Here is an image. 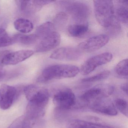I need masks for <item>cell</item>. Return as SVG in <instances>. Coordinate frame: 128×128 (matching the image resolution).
<instances>
[{"mask_svg":"<svg viewBox=\"0 0 128 128\" xmlns=\"http://www.w3.org/2000/svg\"><path fill=\"white\" fill-rule=\"evenodd\" d=\"M24 92L28 101L25 116L30 120L43 116L50 98L48 90L30 84L24 88Z\"/></svg>","mask_w":128,"mask_h":128,"instance_id":"cell-1","label":"cell"},{"mask_svg":"<svg viewBox=\"0 0 128 128\" xmlns=\"http://www.w3.org/2000/svg\"><path fill=\"white\" fill-rule=\"evenodd\" d=\"M80 72L78 67L73 65L56 64L46 68L37 79L38 82L46 83L54 79L75 77Z\"/></svg>","mask_w":128,"mask_h":128,"instance_id":"cell-2","label":"cell"},{"mask_svg":"<svg viewBox=\"0 0 128 128\" xmlns=\"http://www.w3.org/2000/svg\"><path fill=\"white\" fill-rule=\"evenodd\" d=\"M93 2L96 20L101 26L107 29L116 19L113 1L97 0H94Z\"/></svg>","mask_w":128,"mask_h":128,"instance_id":"cell-3","label":"cell"},{"mask_svg":"<svg viewBox=\"0 0 128 128\" xmlns=\"http://www.w3.org/2000/svg\"><path fill=\"white\" fill-rule=\"evenodd\" d=\"M60 4L74 20L79 23L84 22L90 14L88 4L81 1H61Z\"/></svg>","mask_w":128,"mask_h":128,"instance_id":"cell-4","label":"cell"},{"mask_svg":"<svg viewBox=\"0 0 128 128\" xmlns=\"http://www.w3.org/2000/svg\"><path fill=\"white\" fill-rule=\"evenodd\" d=\"M114 90V86L110 84H99L88 90L80 98L83 102L90 104L100 99L107 98L113 94Z\"/></svg>","mask_w":128,"mask_h":128,"instance_id":"cell-5","label":"cell"},{"mask_svg":"<svg viewBox=\"0 0 128 128\" xmlns=\"http://www.w3.org/2000/svg\"><path fill=\"white\" fill-rule=\"evenodd\" d=\"M53 101L57 108L67 110L75 105L76 99L74 94L72 90L65 88L60 90L54 94Z\"/></svg>","mask_w":128,"mask_h":128,"instance_id":"cell-6","label":"cell"},{"mask_svg":"<svg viewBox=\"0 0 128 128\" xmlns=\"http://www.w3.org/2000/svg\"><path fill=\"white\" fill-rule=\"evenodd\" d=\"M113 58L112 54L105 52L92 57L86 60L81 67L80 72L86 75L93 72L97 67L109 62Z\"/></svg>","mask_w":128,"mask_h":128,"instance_id":"cell-7","label":"cell"},{"mask_svg":"<svg viewBox=\"0 0 128 128\" xmlns=\"http://www.w3.org/2000/svg\"><path fill=\"white\" fill-rule=\"evenodd\" d=\"M18 92L15 87L2 84L0 87V108L3 110L10 108L18 97Z\"/></svg>","mask_w":128,"mask_h":128,"instance_id":"cell-8","label":"cell"},{"mask_svg":"<svg viewBox=\"0 0 128 128\" xmlns=\"http://www.w3.org/2000/svg\"><path fill=\"white\" fill-rule=\"evenodd\" d=\"M109 40V37L108 35H97L80 43L78 46V49L86 52L96 51L105 46Z\"/></svg>","mask_w":128,"mask_h":128,"instance_id":"cell-9","label":"cell"},{"mask_svg":"<svg viewBox=\"0 0 128 128\" xmlns=\"http://www.w3.org/2000/svg\"><path fill=\"white\" fill-rule=\"evenodd\" d=\"M102 98L90 103V108L94 112L110 116H116L118 111L114 104L109 99Z\"/></svg>","mask_w":128,"mask_h":128,"instance_id":"cell-10","label":"cell"},{"mask_svg":"<svg viewBox=\"0 0 128 128\" xmlns=\"http://www.w3.org/2000/svg\"><path fill=\"white\" fill-rule=\"evenodd\" d=\"M82 56L81 51L78 48L66 47L55 50L51 54L50 58L53 60L74 61L79 60Z\"/></svg>","mask_w":128,"mask_h":128,"instance_id":"cell-11","label":"cell"},{"mask_svg":"<svg viewBox=\"0 0 128 128\" xmlns=\"http://www.w3.org/2000/svg\"><path fill=\"white\" fill-rule=\"evenodd\" d=\"M61 37L56 30L40 40L36 48V51L43 53L49 51L56 48L60 42Z\"/></svg>","mask_w":128,"mask_h":128,"instance_id":"cell-12","label":"cell"},{"mask_svg":"<svg viewBox=\"0 0 128 128\" xmlns=\"http://www.w3.org/2000/svg\"><path fill=\"white\" fill-rule=\"evenodd\" d=\"M34 54L32 50H28L10 52L5 56L2 64L4 65H16L30 58Z\"/></svg>","mask_w":128,"mask_h":128,"instance_id":"cell-13","label":"cell"},{"mask_svg":"<svg viewBox=\"0 0 128 128\" xmlns=\"http://www.w3.org/2000/svg\"><path fill=\"white\" fill-rule=\"evenodd\" d=\"M66 127L67 128H113L108 125L78 119L70 120L66 124Z\"/></svg>","mask_w":128,"mask_h":128,"instance_id":"cell-14","label":"cell"},{"mask_svg":"<svg viewBox=\"0 0 128 128\" xmlns=\"http://www.w3.org/2000/svg\"><path fill=\"white\" fill-rule=\"evenodd\" d=\"M116 10V18L125 24H128V1L118 0Z\"/></svg>","mask_w":128,"mask_h":128,"instance_id":"cell-15","label":"cell"},{"mask_svg":"<svg viewBox=\"0 0 128 128\" xmlns=\"http://www.w3.org/2000/svg\"><path fill=\"white\" fill-rule=\"evenodd\" d=\"M14 26L17 30L22 33L30 32L34 28L32 23L29 20L24 18L17 19L14 22Z\"/></svg>","mask_w":128,"mask_h":128,"instance_id":"cell-16","label":"cell"},{"mask_svg":"<svg viewBox=\"0 0 128 128\" xmlns=\"http://www.w3.org/2000/svg\"><path fill=\"white\" fill-rule=\"evenodd\" d=\"M88 26L85 24H76L68 27L67 30L70 35L74 37H78L84 36L87 32Z\"/></svg>","mask_w":128,"mask_h":128,"instance_id":"cell-17","label":"cell"},{"mask_svg":"<svg viewBox=\"0 0 128 128\" xmlns=\"http://www.w3.org/2000/svg\"><path fill=\"white\" fill-rule=\"evenodd\" d=\"M55 30L54 24L50 22H45L41 24L36 30V35L38 39L40 40Z\"/></svg>","mask_w":128,"mask_h":128,"instance_id":"cell-18","label":"cell"},{"mask_svg":"<svg viewBox=\"0 0 128 128\" xmlns=\"http://www.w3.org/2000/svg\"><path fill=\"white\" fill-rule=\"evenodd\" d=\"M13 42H18L24 45H30L36 42L38 40L36 34L24 35L18 34L12 37Z\"/></svg>","mask_w":128,"mask_h":128,"instance_id":"cell-19","label":"cell"},{"mask_svg":"<svg viewBox=\"0 0 128 128\" xmlns=\"http://www.w3.org/2000/svg\"><path fill=\"white\" fill-rule=\"evenodd\" d=\"M8 128H32L30 120L26 116H21L15 120Z\"/></svg>","mask_w":128,"mask_h":128,"instance_id":"cell-20","label":"cell"},{"mask_svg":"<svg viewBox=\"0 0 128 128\" xmlns=\"http://www.w3.org/2000/svg\"><path fill=\"white\" fill-rule=\"evenodd\" d=\"M128 63L127 59H124L119 62L114 68L116 74L120 77L127 78Z\"/></svg>","mask_w":128,"mask_h":128,"instance_id":"cell-21","label":"cell"},{"mask_svg":"<svg viewBox=\"0 0 128 128\" xmlns=\"http://www.w3.org/2000/svg\"><path fill=\"white\" fill-rule=\"evenodd\" d=\"M110 72L108 70H104L93 76L86 78L82 80L84 83H91L102 80L108 78L110 76Z\"/></svg>","mask_w":128,"mask_h":128,"instance_id":"cell-22","label":"cell"},{"mask_svg":"<svg viewBox=\"0 0 128 128\" xmlns=\"http://www.w3.org/2000/svg\"><path fill=\"white\" fill-rule=\"evenodd\" d=\"M13 43L12 37L9 36L4 28L0 27V48L6 47Z\"/></svg>","mask_w":128,"mask_h":128,"instance_id":"cell-23","label":"cell"},{"mask_svg":"<svg viewBox=\"0 0 128 128\" xmlns=\"http://www.w3.org/2000/svg\"><path fill=\"white\" fill-rule=\"evenodd\" d=\"M68 16L65 12H60L56 15L54 19V27L56 26L58 28L64 27L67 23Z\"/></svg>","mask_w":128,"mask_h":128,"instance_id":"cell-24","label":"cell"},{"mask_svg":"<svg viewBox=\"0 0 128 128\" xmlns=\"http://www.w3.org/2000/svg\"><path fill=\"white\" fill-rule=\"evenodd\" d=\"M114 104L117 110H118L126 117H128V103L126 100L120 98H117L114 100Z\"/></svg>","mask_w":128,"mask_h":128,"instance_id":"cell-25","label":"cell"},{"mask_svg":"<svg viewBox=\"0 0 128 128\" xmlns=\"http://www.w3.org/2000/svg\"><path fill=\"white\" fill-rule=\"evenodd\" d=\"M16 2L21 12L27 13L31 12V0H17Z\"/></svg>","mask_w":128,"mask_h":128,"instance_id":"cell-26","label":"cell"},{"mask_svg":"<svg viewBox=\"0 0 128 128\" xmlns=\"http://www.w3.org/2000/svg\"><path fill=\"white\" fill-rule=\"evenodd\" d=\"M106 29L108 31L110 36H116L120 32L121 27L120 23L118 22V20L116 18L114 22Z\"/></svg>","mask_w":128,"mask_h":128,"instance_id":"cell-27","label":"cell"},{"mask_svg":"<svg viewBox=\"0 0 128 128\" xmlns=\"http://www.w3.org/2000/svg\"><path fill=\"white\" fill-rule=\"evenodd\" d=\"M2 64H0V81L2 80L6 76V72L2 67Z\"/></svg>","mask_w":128,"mask_h":128,"instance_id":"cell-28","label":"cell"},{"mask_svg":"<svg viewBox=\"0 0 128 128\" xmlns=\"http://www.w3.org/2000/svg\"><path fill=\"white\" fill-rule=\"evenodd\" d=\"M120 88L126 95H128V84L127 83L122 84L120 86Z\"/></svg>","mask_w":128,"mask_h":128,"instance_id":"cell-29","label":"cell"}]
</instances>
